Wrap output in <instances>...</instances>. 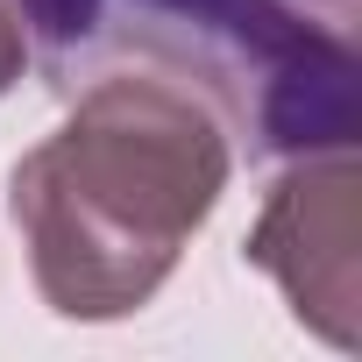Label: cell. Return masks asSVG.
Masks as SVG:
<instances>
[{"label":"cell","mask_w":362,"mask_h":362,"mask_svg":"<svg viewBox=\"0 0 362 362\" xmlns=\"http://www.w3.org/2000/svg\"><path fill=\"white\" fill-rule=\"evenodd\" d=\"M29 71V36H22V15H15V0H0V100H8Z\"/></svg>","instance_id":"cell-4"},{"label":"cell","mask_w":362,"mask_h":362,"mask_svg":"<svg viewBox=\"0 0 362 362\" xmlns=\"http://www.w3.org/2000/svg\"><path fill=\"white\" fill-rule=\"evenodd\" d=\"M355 149L291 156L242 242V256L270 270L291 313L334 348H355Z\"/></svg>","instance_id":"cell-3"},{"label":"cell","mask_w":362,"mask_h":362,"mask_svg":"<svg viewBox=\"0 0 362 362\" xmlns=\"http://www.w3.org/2000/svg\"><path fill=\"white\" fill-rule=\"evenodd\" d=\"M57 93L149 71L199 93L256 156L355 149V0H15Z\"/></svg>","instance_id":"cell-2"},{"label":"cell","mask_w":362,"mask_h":362,"mask_svg":"<svg viewBox=\"0 0 362 362\" xmlns=\"http://www.w3.org/2000/svg\"><path fill=\"white\" fill-rule=\"evenodd\" d=\"M235 177L221 114L149 71L78 86L57 135L8 170V214L57 320L142 313Z\"/></svg>","instance_id":"cell-1"}]
</instances>
